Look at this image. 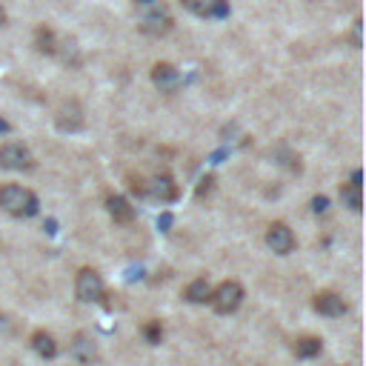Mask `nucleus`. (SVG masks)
I'll list each match as a JSON object with an SVG mask.
<instances>
[{"instance_id":"1","label":"nucleus","mask_w":366,"mask_h":366,"mask_svg":"<svg viewBox=\"0 0 366 366\" xmlns=\"http://www.w3.org/2000/svg\"><path fill=\"white\" fill-rule=\"evenodd\" d=\"M0 209L14 218H32V215H37V209H41V201H37L32 189L6 183V186H0Z\"/></svg>"},{"instance_id":"2","label":"nucleus","mask_w":366,"mask_h":366,"mask_svg":"<svg viewBox=\"0 0 366 366\" xmlns=\"http://www.w3.org/2000/svg\"><path fill=\"white\" fill-rule=\"evenodd\" d=\"M74 295H78L81 303H98L103 295H106V286H103V278L94 272V269L83 266L78 278H74Z\"/></svg>"},{"instance_id":"3","label":"nucleus","mask_w":366,"mask_h":366,"mask_svg":"<svg viewBox=\"0 0 366 366\" xmlns=\"http://www.w3.org/2000/svg\"><path fill=\"white\" fill-rule=\"evenodd\" d=\"M209 303L215 306V312H221V315L235 312L238 306L243 303V286L238 281H223L218 289H212Z\"/></svg>"},{"instance_id":"4","label":"nucleus","mask_w":366,"mask_h":366,"mask_svg":"<svg viewBox=\"0 0 366 366\" xmlns=\"http://www.w3.org/2000/svg\"><path fill=\"white\" fill-rule=\"evenodd\" d=\"M32 152L23 143H3L0 146V169H9V172H23L32 169Z\"/></svg>"},{"instance_id":"5","label":"nucleus","mask_w":366,"mask_h":366,"mask_svg":"<svg viewBox=\"0 0 366 366\" xmlns=\"http://www.w3.org/2000/svg\"><path fill=\"white\" fill-rule=\"evenodd\" d=\"M172 26H175V21H172V14L161 6H152V12H146L138 23V29L149 37H163L166 32H172Z\"/></svg>"},{"instance_id":"6","label":"nucleus","mask_w":366,"mask_h":366,"mask_svg":"<svg viewBox=\"0 0 366 366\" xmlns=\"http://www.w3.org/2000/svg\"><path fill=\"white\" fill-rule=\"evenodd\" d=\"M266 246L278 255H289L295 249V232L289 229L283 221H275L272 226L266 229Z\"/></svg>"},{"instance_id":"7","label":"nucleus","mask_w":366,"mask_h":366,"mask_svg":"<svg viewBox=\"0 0 366 366\" xmlns=\"http://www.w3.org/2000/svg\"><path fill=\"white\" fill-rule=\"evenodd\" d=\"M183 9L198 14V17H226L229 14V0H181Z\"/></svg>"},{"instance_id":"8","label":"nucleus","mask_w":366,"mask_h":366,"mask_svg":"<svg viewBox=\"0 0 366 366\" xmlns=\"http://www.w3.org/2000/svg\"><path fill=\"white\" fill-rule=\"evenodd\" d=\"M143 195L149 198H155L161 203H172L178 198V183L172 181L169 175H158V178H152L146 186H143Z\"/></svg>"},{"instance_id":"9","label":"nucleus","mask_w":366,"mask_h":366,"mask_svg":"<svg viewBox=\"0 0 366 366\" xmlns=\"http://www.w3.org/2000/svg\"><path fill=\"white\" fill-rule=\"evenodd\" d=\"M152 83H155L161 92L172 94L181 86V72L172 63H155V69H152Z\"/></svg>"},{"instance_id":"10","label":"nucleus","mask_w":366,"mask_h":366,"mask_svg":"<svg viewBox=\"0 0 366 366\" xmlns=\"http://www.w3.org/2000/svg\"><path fill=\"white\" fill-rule=\"evenodd\" d=\"M54 123H57V129H63V132H78L83 126V109H81V103H74V101L63 103L61 109H57V114H54Z\"/></svg>"},{"instance_id":"11","label":"nucleus","mask_w":366,"mask_h":366,"mask_svg":"<svg viewBox=\"0 0 366 366\" xmlns=\"http://www.w3.org/2000/svg\"><path fill=\"white\" fill-rule=\"evenodd\" d=\"M312 306H315V312H321L326 318H340V315H346V301L338 292H318L315 301H312Z\"/></svg>"},{"instance_id":"12","label":"nucleus","mask_w":366,"mask_h":366,"mask_svg":"<svg viewBox=\"0 0 366 366\" xmlns=\"http://www.w3.org/2000/svg\"><path fill=\"white\" fill-rule=\"evenodd\" d=\"M106 209H109V215L118 221V223H129L134 218V206L123 198V195H112L106 198Z\"/></svg>"},{"instance_id":"13","label":"nucleus","mask_w":366,"mask_h":366,"mask_svg":"<svg viewBox=\"0 0 366 366\" xmlns=\"http://www.w3.org/2000/svg\"><path fill=\"white\" fill-rule=\"evenodd\" d=\"M340 201L352 212H360V206H363V183H355V181L343 183L340 186Z\"/></svg>"},{"instance_id":"14","label":"nucleus","mask_w":366,"mask_h":366,"mask_svg":"<svg viewBox=\"0 0 366 366\" xmlns=\"http://www.w3.org/2000/svg\"><path fill=\"white\" fill-rule=\"evenodd\" d=\"M69 352H72V358H78L81 363H89V360L94 358V340H92L89 335H78V338L72 340Z\"/></svg>"},{"instance_id":"15","label":"nucleus","mask_w":366,"mask_h":366,"mask_svg":"<svg viewBox=\"0 0 366 366\" xmlns=\"http://www.w3.org/2000/svg\"><path fill=\"white\" fill-rule=\"evenodd\" d=\"M34 46H37V52H41V54H54L57 52V37H54V32L49 26H37V32H34Z\"/></svg>"},{"instance_id":"16","label":"nucleus","mask_w":366,"mask_h":366,"mask_svg":"<svg viewBox=\"0 0 366 366\" xmlns=\"http://www.w3.org/2000/svg\"><path fill=\"white\" fill-rule=\"evenodd\" d=\"M32 349L41 355V358H54L57 355V343L49 332H34L32 335Z\"/></svg>"},{"instance_id":"17","label":"nucleus","mask_w":366,"mask_h":366,"mask_svg":"<svg viewBox=\"0 0 366 366\" xmlns=\"http://www.w3.org/2000/svg\"><path fill=\"white\" fill-rule=\"evenodd\" d=\"M209 295H212V286L206 278H198L186 286V301H192V303H206Z\"/></svg>"},{"instance_id":"18","label":"nucleus","mask_w":366,"mask_h":366,"mask_svg":"<svg viewBox=\"0 0 366 366\" xmlns=\"http://www.w3.org/2000/svg\"><path fill=\"white\" fill-rule=\"evenodd\" d=\"M321 338H301L298 343H295V355L298 358H315V355H321Z\"/></svg>"},{"instance_id":"19","label":"nucleus","mask_w":366,"mask_h":366,"mask_svg":"<svg viewBox=\"0 0 366 366\" xmlns=\"http://www.w3.org/2000/svg\"><path fill=\"white\" fill-rule=\"evenodd\" d=\"M143 335H146L149 343H161V338H163L161 323H158V321H149V323H146V329H143Z\"/></svg>"},{"instance_id":"20","label":"nucleus","mask_w":366,"mask_h":366,"mask_svg":"<svg viewBox=\"0 0 366 366\" xmlns=\"http://www.w3.org/2000/svg\"><path fill=\"white\" fill-rule=\"evenodd\" d=\"M312 209L318 212V215H321V212H326V209H329V198H323V195L312 198Z\"/></svg>"},{"instance_id":"21","label":"nucleus","mask_w":366,"mask_h":366,"mask_svg":"<svg viewBox=\"0 0 366 366\" xmlns=\"http://www.w3.org/2000/svg\"><path fill=\"white\" fill-rule=\"evenodd\" d=\"M360 29H363V23L355 21V29H352V46H360Z\"/></svg>"},{"instance_id":"22","label":"nucleus","mask_w":366,"mask_h":366,"mask_svg":"<svg viewBox=\"0 0 366 366\" xmlns=\"http://www.w3.org/2000/svg\"><path fill=\"white\" fill-rule=\"evenodd\" d=\"M158 3H161V0H134V6H143V9L146 6H158Z\"/></svg>"},{"instance_id":"23","label":"nucleus","mask_w":366,"mask_h":366,"mask_svg":"<svg viewBox=\"0 0 366 366\" xmlns=\"http://www.w3.org/2000/svg\"><path fill=\"white\" fill-rule=\"evenodd\" d=\"M6 23V12H3V6H0V26Z\"/></svg>"},{"instance_id":"24","label":"nucleus","mask_w":366,"mask_h":366,"mask_svg":"<svg viewBox=\"0 0 366 366\" xmlns=\"http://www.w3.org/2000/svg\"><path fill=\"white\" fill-rule=\"evenodd\" d=\"M0 132H9V123L6 121H0Z\"/></svg>"}]
</instances>
